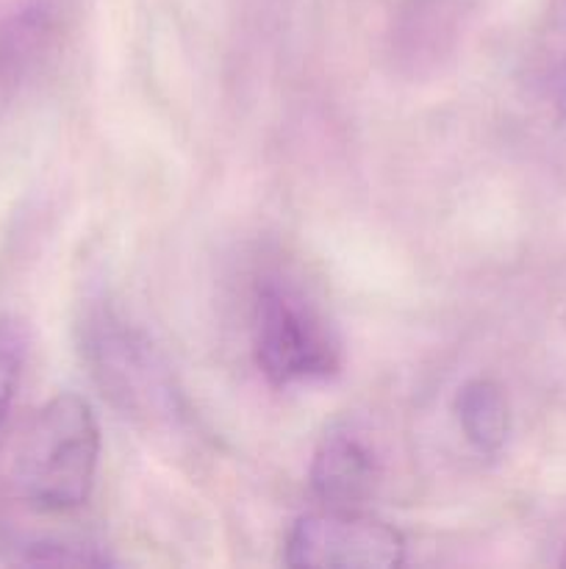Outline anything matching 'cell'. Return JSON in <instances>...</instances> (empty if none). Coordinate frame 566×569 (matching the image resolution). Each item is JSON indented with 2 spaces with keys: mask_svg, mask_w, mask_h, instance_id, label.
Returning <instances> with one entry per match:
<instances>
[{
  "mask_svg": "<svg viewBox=\"0 0 566 569\" xmlns=\"http://www.w3.org/2000/svg\"><path fill=\"white\" fill-rule=\"evenodd\" d=\"M100 428L81 395H55L28 422L14 456V483L44 515L81 509L98 476Z\"/></svg>",
  "mask_w": 566,
  "mask_h": 569,
  "instance_id": "obj_1",
  "label": "cell"
},
{
  "mask_svg": "<svg viewBox=\"0 0 566 569\" xmlns=\"http://www.w3.org/2000/svg\"><path fill=\"white\" fill-rule=\"evenodd\" d=\"M255 365L275 387L322 381L342 370V345L309 298L264 281L255 300Z\"/></svg>",
  "mask_w": 566,
  "mask_h": 569,
  "instance_id": "obj_2",
  "label": "cell"
},
{
  "mask_svg": "<svg viewBox=\"0 0 566 569\" xmlns=\"http://www.w3.org/2000/svg\"><path fill=\"white\" fill-rule=\"evenodd\" d=\"M22 361H26V337L14 320L0 317V426H3L9 406L20 383Z\"/></svg>",
  "mask_w": 566,
  "mask_h": 569,
  "instance_id": "obj_8",
  "label": "cell"
},
{
  "mask_svg": "<svg viewBox=\"0 0 566 569\" xmlns=\"http://www.w3.org/2000/svg\"><path fill=\"white\" fill-rule=\"evenodd\" d=\"M477 0H405L394 17L392 61L405 76H427L458 48Z\"/></svg>",
  "mask_w": 566,
  "mask_h": 569,
  "instance_id": "obj_4",
  "label": "cell"
},
{
  "mask_svg": "<svg viewBox=\"0 0 566 569\" xmlns=\"http://www.w3.org/2000/svg\"><path fill=\"white\" fill-rule=\"evenodd\" d=\"M553 94H555V106H558L560 114L566 117V59H564V64L558 67V72H555Z\"/></svg>",
  "mask_w": 566,
  "mask_h": 569,
  "instance_id": "obj_9",
  "label": "cell"
},
{
  "mask_svg": "<svg viewBox=\"0 0 566 569\" xmlns=\"http://www.w3.org/2000/svg\"><path fill=\"white\" fill-rule=\"evenodd\" d=\"M377 478L381 470L372 450L347 433L322 439L309 470L311 492L325 509H358L372 498Z\"/></svg>",
  "mask_w": 566,
  "mask_h": 569,
  "instance_id": "obj_6",
  "label": "cell"
},
{
  "mask_svg": "<svg viewBox=\"0 0 566 569\" xmlns=\"http://www.w3.org/2000/svg\"><path fill=\"white\" fill-rule=\"evenodd\" d=\"M560 565L566 567V548H564V556H560Z\"/></svg>",
  "mask_w": 566,
  "mask_h": 569,
  "instance_id": "obj_10",
  "label": "cell"
},
{
  "mask_svg": "<svg viewBox=\"0 0 566 569\" xmlns=\"http://www.w3.org/2000/svg\"><path fill=\"white\" fill-rule=\"evenodd\" d=\"M455 415L466 442L481 456H497L508 442L511 411L505 392L488 378L466 381L455 395Z\"/></svg>",
  "mask_w": 566,
  "mask_h": 569,
  "instance_id": "obj_7",
  "label": "cell"
},
{
  "mask_svg": "<svg viewBox=\"0 0 566 569\" xmlns=\"http://www.w3.org/2000/svg\"><path fill=\"white\" fill-rule=\"evenodd\" d=\"M89 350L100 387L125 411L144 415L166 398L153 356L137 333L122 331L117 322H100L89 339Z\"/></svg>",
  "mask_w": 566,
  "mask_h": 569,
  "instance_id": "obj_5",
  "label": "cell"
},
{
  "mask_svg": "<svg viewBox=\"0 0 566 569\" xmlns=\"http://www.w3.org/2000/svg\"><path fill=\"white\" fill-rule=\"evenodd\" d=\"M283 561L309 569H394L405 561V537L358 509H322L294 522Z\"/></svg>",
  "mask_w": 566,
  "mask_h": 569,
  "instance_id": "obj_3",
  "label": "cell"
}]
</instances>
